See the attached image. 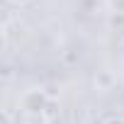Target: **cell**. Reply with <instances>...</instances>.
<instances>
[{
  "label": "cell",
  "instance_id": "obj_1",
  "mask_svg": "<svg viewBox=\"0 0 124 124\" xmlns=\"http://www.w3.org/2000/svg\"><path fill=\"white\" fill-rule=\"evenodd\" d=\"M44 105H46V97L39 93V90H32L22 97V109L27 114H41L44 112Z\"/></svg>",
  "mask_w": 124,
  "mask_h": 124
}]
</instances>
